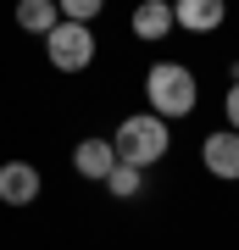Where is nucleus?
Instances as JSON below:
<instances>
[{"mask_svg": "<svg viewBox=\"0 0 239 250\" xmlns=\"http://www.w3.org/2000/svg\"><path fill=\"white\" fill-rule=\"evenodd\" d=\"M111 150H117V161H128V167H156V161L173 150L167 117H156V111L123 117V123H117V134H111Z\"/></svg>", "mask_w": 239, "mask_h": 250, "instance_id": "f257e3e1", "label": "nucleus"}, {"mask_svg": "<svg viewBox=\"0 0 239 250\" xmlns=\"http://www.w3.org/2000/svg\"><path fill=\"white\" fill-rule=\"evenodd\" d=\"M145 100H151V111L156 117H189L200 106V83H195V72H189L184 62H156L151 72H145Z\"/></svg>", "mask_w": 239, "mask_h": 250, "instance_id": "f03ea898", "label": "nucleus"}, {"mask_svg": "<svg viewBox=\"0 0 239 250\" xmlns=\"http://www.w3.org/2000/svg\"><path fill=\"white\" fill-rule=\"evenodd\" d=\"M44 56H50L56 72H84L95 62V34H89V22H56L50 34H44Z\"/></svg>", "mask_w": 239, "mask_h": 250, "instance_id": "7ed1b4c3", "label": "nucleus"}, {"mask_svg": "<svg viewBox=\"0 0 239 250\" xmlns=\"http://www.w3.org/2000/svg\"><path fill=\"white\" fill-rule=\"evenodd\" d=\"M200 161H206V172H212V178L239 184V134H234V128H217V134H206Z\"/></svg>", "mask_w": 239, "mask_h": 250, "instance_id": "20e7f679", "label": "nucleus"}, {"mask_svg": "<svg viewBox=\"0 0 239 250\" xmlns=\"http://www.w3.org/2000/svg\"><path fill=\"white\" fill-rule=\"evenodd\" d=\"M173 22L189 34H212L228 22V0H173Z\"/></svg>", "mask_w": 239, "mask_h": 250, "instance_id": "39448f33", "label": "nucleus"}, {"mask_svg": "<svg viewBox=\"0 0 239 250\" xmlns=\"http://www.w3.org/2000/svg\"><path fill=\"white\" fill-rule=\"evenodd\" d=\"M128 28H133V39H145V45H156V39H167L173 34V0H139L133 6V17H128Z\"/></svg>", "mask_w": 239, "mask_h": 250, "instance_id": "423d86ee", "label": "nucleus"}, {"mask_svg": "<svg viewBox=\"0 0 239 250\" xmlns=\"http://www.w3.org/2000/svg\"><path fill=\"white\" fill-rule=\"evenodd\" d=\"M117 167V150H111V139H78L72 145V172L89 184H106V172Z\"/></svg>", "mask_w": 239, "mask_h": 250, "instance_id": "0eeeda50", "label": "nucleus"}, {"mask_svg": "<svg viewBox=\"0 0 239 250\" xmlns=\"http://www.w3.org/2000/svg\"><path fill=\"white\" fill-rule=\"evenodd\" d=\"M0 200L6 206H34L39 200V167L34 161H6L0 167Z\"/></svg>", "mask_w": 239, "mask_h": 250, "instance_id": "6e6552de", "label": "nucleus"}, {"mask_svg": "<svg viewBox=\"0 0 239 250\" xmlns=\"http://www.w3.org/2000/svg\"><path fill=\"white\" fill-rule=\"evenodd\" d=\"M62 22V11H56V0H17V28L22 34H50V28Z\"/></svg>", "mask_w": 239, "mask_h": 250, "instance_id": "1a4fd4ad", "label": "nucleus"}, {"mask_svg": "<svg viewBox=\"0 0 239 250\" xmlns=\"http://www.w3.org/2000/svg\"><path fill=\"white\" fill-rule=\"evenodd\" d=\"M106 189H111L117 200H133V195L145 189V167H128V161H117V167L106 172Z\"/></svg>", "mask_w": 239, "mask_h": 250, "instance_id": "9d476101", "label": "nucleus"}, {"mask_svg": "<svg viewBox=\"0 0 239 250\" xmlns=\"http://www.w3.org/2000/svg\"><path fill=\"white\" fill-rule=\"evenodd\" d=\"M56 11H62L67 22H95L100 11H106V0H56Z\"/></svg>", "mask_w": 239, "mask_h": 250, "instance_id": "9b49d317", "label": "nucleus"}, {"mask_svg": "<svg viewBox=\"0 0 239 250\" xmlns=\"http://www.w3.org/2000/svg\"><path fill=\"white\" fill-rule=\"evenodd\" d=\"M222 111H228V128L239 134V78L228 83V95H222Z\"/></svg>", "mask_w": 239, "mask_h": 250, "instance_id": "f8f14e48", "label": "nucleus"}]
</instances>
